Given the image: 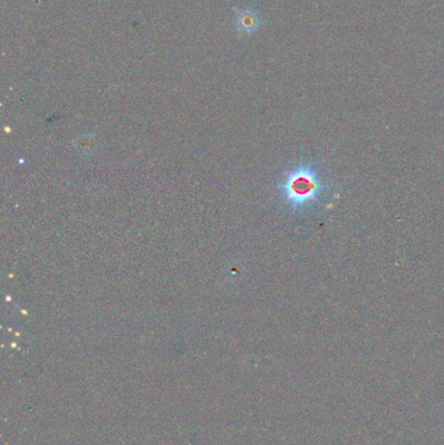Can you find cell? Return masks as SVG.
<instances>
[{"label":"cell","instance_id":"1","mask_svg":"<svg viewBox=\"0 0 444 445\" xmlns=\"http://www.w3.org/2000/svg\"><path fill=\"white\" fill-rule=\"evenodd\" d=\"M329 184L324 183L321 171L313 163L302 162L284 173L276 189L283 201L293 211H304L321 201Z\"/></svg>","mask_w":444,"mask_h":445}]
</instances>
